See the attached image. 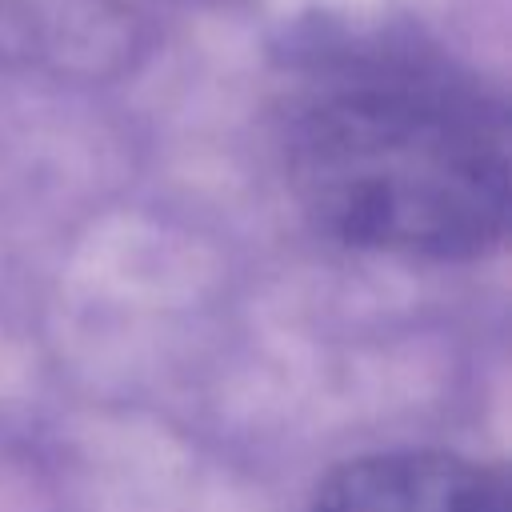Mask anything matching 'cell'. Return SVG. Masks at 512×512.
<instances>
[{
	"label": "cell",
	"instance_id": "obj_1",
	"mask_svg": "<svg viewBox=\"0 0 512 512\" xmlns=\"http://www.w3.org/2000/svg\"><path fill=\"white\" fill-rule=\"evenodd\" d=\"M284 160L312 224L352 248L472 260L504 240V108L444 68L380 60L312 84L288 112Z\"/></svg>",
	"mask_w": 512,
	"mask_h": 512
},
{
	"label": "cell",
	"instance_id": "obj_2",
	"mask_svg": "<svg viewBox=\"0 0 512 512\" xmlns=\"http://www.w3.org/2000/svg\"><path fill=\"white\" fill-rule=\"evenodd\" d=\"M308 512H512L508 476L456 452H372L332 468Z\"/></svg>",
	"mask_w": 512,
	"mask_h": 512
}]
</instances>
